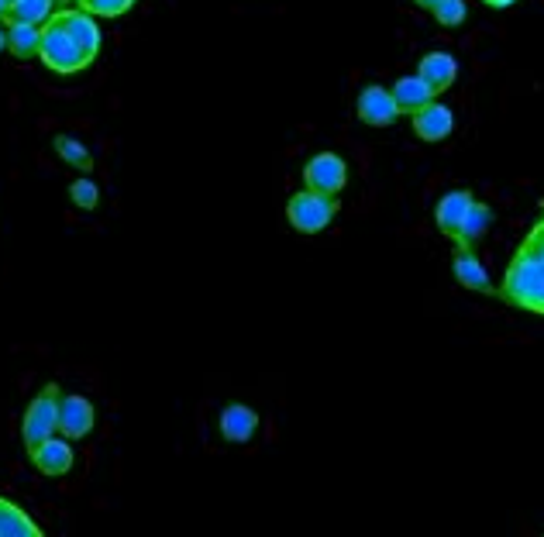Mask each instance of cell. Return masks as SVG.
<instances>
[{"mask_svg": "<svg viewBox=\"0 0 544 537\" xmlns=\"http://www.w3.org/2000/svg\"><path fill=\"white\" fill-rule=\"evenodd\" d=\"M472 190H448L445 197L438 200V207H434V224H438V231L445 238H458V228H462L465 214H469L472 207Z\"/></svg>", "mask_w": 544, "mask_h": 537, "instance_id": "obj_12", "label": "cell"}, {"mask_svg": "<svg viewBox=\"0 0 544 537\" xmlns=\"http://www.w3.org/2000/svg\"><path fill=\"white\" fill-rule=\"evenodd\" d=\"M334 217H338V200L321 197V193L307 190V186L300 193H293L290 204H286V221L300 235H317V231L328 228Z\"/></svg>", "mask_w": 544, "mask_h": 537, "instance_id": "obj_4", "label": "cell"}, {"mask_svg": "<svg viewBox=\"0 0 544 537\" xmlns=\"http://www.w3.org/2000/svg\"><path fill=\"white\" fill-rule=\"evenodd\" d=\"M541 214H544V200H541Z\"/></svg>", "mask_w": 544, "mask_h": 537, "instance_id": "obj_29", "label": "cell"}, {"mask_svg": "<svg viewBox=\"0 0 544 537\" xmlns=\"http://www.w3.org/2000/svg\"><path fill=\"white\" fill-rule=\"evenodd\" d=\"M52 14H56V0H18V4H11V14H7V18L21 21V25L42 28Z\"/></svg>", "mask_w": 544, "mask_h": 537, "instance_id": "obj_19", "label": "cell"}, {"mask_svg": "<svg viewBox=\"0 0 544 537\" xmlns=\"http://www.w3.org/2000/svg\"><path fill=\"white\" fill-rule=\"evenodd\" d=\"M417 76H421L434 97H438V93L452 90V83L458 80V62L452 52H427V56H421Z\"/></svg>", "mask_w": 544, "mask_h": 537, "instance_id": "obj_14", "label": "cell"}, {"mask_svg": "<svg viewBox=\"0 0 544 537\" xmlns=\"http://www.w3.org/2000/svg\"><path fill=\"white\" fill-rule=\"evenodd\" d=\"M414 4H417V7H424V11H434V7H438L441 0H414Z\"/></svg>", "mask_w": 544, "mask_h": 537, "instance_id": "obj_24", "label": "cell"}, {"mask_svg": "<svg viewBox=\"0 0 544 537\" xmlns=\"http://www.w3.org/2000/svg\"><path fill=\"white\" fill-rule=\"evenodd\" d=\"M0 537H42V527L21 507L0 496Z\"/></svg>", "mask_w": 544, "mask_h": 537, "instance_id": "obj_16", "label": "cell"}, {"mask_svg": "<svg viewBox=\"0 0 544 537\" xmlns=\"http://www.w3.org/2000/svg\"><path fill=\"white\" fill-rule=\"evenodd\" d=\"M38 59L45 62V66L52 69V73L59 76H73L80 73V69L90 66V56L80 49V45L73 42V38L66 35V28L56 21V14H52L49 21L42 25V45H38Z\"/></svg>", "mask_w": 544, "mask_h": 537, "instance_id": "obj_2", "label": "cell"}, {"mask_svg": "<svg viewBox=\"0 0 544 537\" xmlns=\"http://www.w3.org/2000/svg\"><path fill=\"white\" fill-rule=\"evenodd\" d=\"M510 4H514V0H489L486 7H496V11H503V7H510Z\"/></svg>", "mask_w": 544, "mask_h": 537, "instance_id": "obj_25", "label": "cell"}, {"mask_svg": "<svg viewBox=\"0 0 544 537\" xmlns=\"http://www.w3.org/2000/svg\"><path fill=\"white\" fill-rule=\"evenodd\" d=\"M345 183H348V162L334 152H317L314 159L303 166V186L321 193V197L338 200V193L345 190Z\"/></svg>", "mask_w": 544, "mask_h": 537, "instance_id": "obj_5", "label": "cell"}, {"mask_svg": "<svg viewBox=\"0 0 544 537\" xmlns=\"http://www.w3.org/2000/svg\"><path fill=\"white\" fill-rule=\"evenodd\" d=\"M217 431L228 445H248L259 431V414L245 403H228L217 417Z\"/></svg>", "mask_w": 544, "mask_h": 537, "instance_id": "obj_8", "label": "cell"}, {"mask_svg": "<svg viewBox=\"0 0 544 537\" xmlns=\"http://www.w3.org/2000/svg\"><path fill=\"white\" fill-rule=\"evenodd\" d=\"M390 93H393V104L400 114H417L421 107H427L434 100L431 87H427L421 76H400V80L390 87Z\"/></svg>", "mask_w": 544, "mask_h": 537, "instance_id": "obj_15", "label": "cell"}, {"mask_svg": "<svg viewBox=\"0 0 544 537\" xmlns=\"http://www.w3.org/2000/svg\"><path fill=\"white\" fill-rule=\"evenodd\" d=\"M38 45H42V28L21 25V21H7V52L18 59H35Z\"/></svg>", "mask_w": 544, "mask_h": 537, "instance_id": "obj_17", "label": "cell"}, {"mask_svg": "<svg viewBox=\"0 0 544 537\" xmlns=\"http://www.w3.org/2000/svg\"><path fill=\"white\" fill-rule=\"evenodd\" d=\"M483 4H489V0H483Z\"/></svg>", "mask_w": 544, "mask_h": 537, "instance_id": "obj_30", "label": "cell"}, {"mask_svg": "<svg viewBox=\"0 0 544 537\" xmlns=\"http://www.w3.org/2000/svg\"><path fill=\"white\" fill-rule=\"evenodd\" d=\"M431 14L438 18L441 28H458L465 18H469V7H465V0H441Z\"/></svg>", "mask_w": 544, "mask_h": 537, "instance_id": "obj_22", "label": "cell"}, {"mask_svg": "<svg viewBox=\"0 0 544 537\" xmlns=\"http://www.w3.org/2000/svg\"><path fill=\"white\" fill-rule=\"evenodd\" d=\"M69 197H73V204L80 207V210H93L100 204V190H97V183L93 179H76L73 186H69Z\"/></svg>", "mask_w": 544, "mask_h": 537, "instance_id": "obj_23", "label": "cell"}, {"mask_svg": "<svg viewBox=\"0 0 544 537\" xmlns=\"http://www.w3.org/2000/svg\"><path fill=\"white\" fill-rule=\"evenodd\" d=\"M56 21L66 28V35L73 38V42L80 45L90 59L100 56V42H104V38H100V28H97V21H93V14H87V11H56Z\"/></svg>", "mask_w": 544, "mask_h": 537, "instance_id": "obj_13", "label": "cell"}, {"mask_svg": "<svg viewBox=\"0 0 544 537\" xmlns=\"http://www.w3.org/2000/svg\"><path fill=\"white\" fill-rule=\"evenodd\" d=\"M97 424V414H93V403L87 396H76V393H62L59 400V434L69 441H80L87 438Z\"/></svg>", "mask_w": 544, "mask_h": 537, "instance_id": "obj_6", "label": "cell"}, {"mask_svg": "<svg viewBox=\"0 0 544 537\" xmlns=\"http://www.w3.org/2000/svg\"><path fill=\"white\" fill-rule=\"evenodd\" d=\"M489 224H493V207L472 200V207H469V214H465V221H462V228H458L455 241H462V245H476V241L489 231Z\"/></svg>", "mask_w": 544, "mask_h": 537, "instance_id": "obj_18", "label": "cell"}, {"mask_svg": "<svg viewBox=\"0 0 544 537\" xmlns=\"http://www.w3.org/2000/svg\"><path fill=\"white\" fill-rule=\"evenodd\" d=\"M56 152H59V159L66 162V166H76L80 173H90V169H93V155H90L87 145L80 142V138L59 135L56 138Z\"/></svg>", "mask_w": 544, "mask_h": 537, "instance_id": "obj_20", "label": "cell"}, {"mask_svg": "<svg viewBox=\"0 0 544 537\" xmlns=\"http://www.w3.org/2000/svg\"><path fill=\"white\" fill-rule=\"evenodd\" d=\"M355 114H359V121L369 124V128H390V124H396V118H400V111H396L393 104V93L379 87V83H372V87H365L359 93Z\"/></svg>", "mask_w": 544, "mask_h": 537, "instance_id": "obj_7", "label": "cell"}, {"mask_svg": "<svg viewBox=\"0 0 544 537\" xmlns=\"http://www.w3.org/2000/svg\"><path fill=\"white\" fill-rule=\"evenodd\" d=\"M7 4H18V0H7Z\"/></svg>", "mask_w": 544, "mask_h": 537, "instance_id": "obj_28", "label": "cell"}, {"mask_svg": "<svg viewBox=\"0 0 544 537\" xmlns=\"http://www.w3.org/2000/svg\"><path fill=\"white\" fill-rule=\"evenodd\" d=\"M135 7V0H80V11L93 14V18H121Z\"/></svg>", "mask_w": 544, "mask_h": 537, "instance_id": "obj_21", "label": "cell"}, {"mask_svg": "<svg viewBox=\"0 0 544 537\" xmlns=\"http://www.w3.org/2000/svg\"><path fill=\"white\" fill-rule=\"evenodd\" d=\"M7 49V25H0V52Z\"/></svg>", "mask_w": 544, "mask_h": 537, "instance_id": "obj_26", "label": "cell"}, {"mask_svg": "<svg viewBox=\"0 0 544 537\" xmlns=\"http://www.w3.org/2000/svg\"><path fill=\"white\" fill-rule=\"evenodd\" d=\"M7 14H11V4H7V0H0V21H4Z\"/></svg>", "mask_w": 544, "mask_h": 537, "instance_id": "obj_27", "label": "cell"}, {"mask_svg": "<svg viewBox=\"0 0 544 537\" xmlns=\"http://www.w3.org/2000/svg\"><path fill=\"white\" fill-rule=\"evenodd\" d=\"M452 269H455L458 286H465V290H472V293H493V279H489L486 266L479 262V255L472 252V245H462V241H455Z\"/></svg>", "mask_w": 544, "mask_h": 537, "instance_id": "obj_9", "label": "cell"}, {"mask_svg": "<svg viewBox=\"0 0 544 537\" xmlns=\"http://www.w3.org/2000/svg\"><path fill=\"white\" fill-rule=\"evenodd\" d=\"M59 400H62V389L56 383H49L28 403L25 420H21V441H25L28 451L38 448L42 441H49L52 434L59 431Z\"/></svg>", "mask_w": 544, "mask_h": 537, "instance_id": "obj_3", "label": "cell"}, {"mask_svg": "<svg viewBox=\"0 0 544 537\" xmlns=\"http://www.w3.org/2000/svg\"><path fill=\"white\" fill-rule=\"evenodd\" d=\"M28 455H31V465H35V469L42 472V476H52V479L66 476V472L73 469V462H76L69 438H66V441H59L56 434H52L49 441H42L38 448H31Z\"/></svg>", "mask_w": 544, "mask_h": 537, "instance_id": "obj_11", "label": "cell"}, {"mask_svg": "<svg viewBox=\"0 0 544 537\" xmlns=\"http://www.w3.org/2000/svg\"><path fill=\"white\" fill-rule=\"evenodd\" d=\"M410 124H414V135L421 138V142H445L448 135L455 131V114L448 111L445 104H438V100H431L427 107H421L417 114H410Z\"/></svg>", "mask_w": 544, "mask_h": 537, "instance_id": "obj_10", "label": "cell"}, {"mask_svg": "<svg viewBox=\"0 0 544 537\" xmlns=\"http://www.w3.org/2000/svg\"><path fill=\"white\" fill-rule=\"evenodd\" d=\"M496 297L517 310H531V314L544 317V255L520 245L514 259H510L507 272H503V283L496 290Z\"/></svg>", "mask_w": 544, "mask_h": 537, "instance_id": "obj_1", "label": "cell"}]
</instances>
